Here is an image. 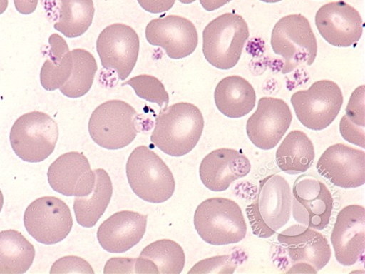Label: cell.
<instances>
[{
    "mask_svg": "<svg viewBox=\"0 0 365 274\" xmlns=\"http://www.w3.org/2000/svg\"><path fill=\"white\" fill-rule=\"evenodd\" d=\"M203 128L200 110L190 103L180 102L160 111L151 141L165 154L180 157L195 148Z\"/></svg>",
    "mask_w": 365,
    "mask_h": 274,
    "instance_id": "6da1fadb",
    "label": "cell"
},
{
    "mask_svg": "<svg viewBox=\"0 0 365 274\" xmlns=\"http://www.w3.org/2000/svg\"><path fill=\"white\" fill-rule=\"evenodd\" d=\"M194 226L203 241L212 245L237 244L246 237L247 230L240 206L223 198L201 203L194 214Z\"/></svg>",
    "mask_w": 365,
    "mask_h": 274,
    "instance_id": "7a4b0ae2",
    "label": "cell"
},
{
    "mask_svg": "<svg viewBox=\"0 0 365 274\" xmlns=\"http://www.w3.org/2000/svg\"><path fill=\"white\" fill-rule=\"evenodd\" d=\"M127 176L133 191L142 200L161 203L173 197V173L154 151L145 146L135 148L127 163Z\"/></svg>",
    "mask_w": 365,
    "mask_h": 274,
    "instance_id": "3957f363",
    "label": "cell"
},
{
    "mask_svg": "<svg viewBox=\"0 0 365 274\" xmlns=\"http://www.w3.org/2000/svg\"><path fill=\"white\" fill-rule=\"evenodd\" d=\"M250 37L246 21L236 14H225L209 23L202 33L205 60L220 70L235 67Z\"/></svg>",
    "mask_w": 365,
    "mask_h": 274,
    "instance_id": "277c9868",
    "label": "cell"
},
{
    "mask_svg": "<svg viewBox=\"0 0 365 274\" xmlns=\"http://www.w3.org/2000/svg\"><path fill=\"white\" fill-rule=\"evenodd\" d=\"M272 49L282 57V74L302 65L312 66L317 54V43L309 21L301 14L282 18L274 26Z\"/></svg>",
    "mask_w": 365,
    "mask_h": 274,
    "instance_id": "5b68a950",
    "label": "cell"
},
{
    "mask_svg": "<svg viewBox=\"0 0 365 274\" xmlns=\"http://www.w3.org/2000/svg\"><path fill=\"white\" fill-rule=\"evenodd\" d=\"M59 128L48 114L32 111L23 114L10 131V143L14 153L28 163H41L54 151Z\"/></svg>",
    "mask_w": 365,
    "mask_h": 274,
    "instance_id": "8992f818",
    "label": "cell"
},
{
    "mask_svg": "<svg viewBox=\"0 0 365 274\" xmlns=\"http://www.w3.org/2000/svg\"><path fill=\"white\" fill-rule=\"evenodd\" d=\"M137 117L138 114L128 103L108 101L91 113L88 132L99 146L109 151L120 150L135 139L138 133Z\"/></svg>",
    "mask_w": 365,
    "mask_h": 274,
    "instance_id": "52a82bcc",
    "label": "cell"
},
{
    "mask_svg": "<svg viewBox=\"0 0 365 274\" xmlns=\"http://www.w3.org/2000/svg\"><path fill=\"white\" fill-rule=\"evenodd\" d=\"M291 102L297 118L306 128L323 131L337 118L344 96L336 83L319 80L307 90L296 91Z\"/></svg>",
    "mask_w": 365,
    "mask_h": 274,
    "instance_id": "ba28073f",
    "label": "cell"
},
{
    "mask_svg": "<svg viewBox=\"0 0 365 274\" xmlns=\"http://www.w3.org/2000/svg\"><path fill=\"white\" fill-rule=\"evenodd\" d=\"M24 225L37 242L51 245L62 242L71 233L73 220L65 202L55 197H43L29 206Z\"/></svg>",
    "mask_w": 365,
    "mask_h": 274,
    "instance_id": "9c48e42d",
    "label": "cell"
},
{
    "mask_svg": "<svg viewBox=\"0 0 365 274\" xmlns=\"http://www.w3.org/2000/svg\"><path fill=\"white\" fill-rule=\"evenodd\" d=\"M292 191L295 221L315 230H324L334 210V198L327 187L317 178L303 175L295 180Z\"/></svg>",
    "mask_w": 365,
    "mask_h": 274,
    "instance_id": "30bf717a",
    "label": "cell"
},
{
    "mask_svg": "<svg viewBox=\"0 0 365 274\" xmlns=\"http://www.w3.org/2000/svg\"><path fill=\"white\" fill-rule=\"evenodd\" d=\"M96 49L102 66L115 71L123 81L131 74L138 60L140 38L130 26L116 23L101 32Z\"/></svg>",
    "mask_w": 365,
    "mask_h": 274,
    "instance_id": "8fae6325",
    "label": "cell"
},
{
    "mask_svg": "<svg viewBox=\"0 0 365 274\" xmlns=\"http://www.w3.org/2000/svg\"><path fill=\"white\" fill-rule=\"evenodd\" d=\"M292 121V113L282 99L264 97L257 109L247 122L248 138L262 151L275 148L287 133Z\"/></svg>",
    "mask_w": 365,
    "mask_h": 274,
    "instance_id": "7c38bea8",
    "label": "cell"
},
{
    "mask_svg": "<svg viewBox=\"0 0 365 274\" xmlns=\"http://www.w3.org/2000/svg\"><path fill=\"white\" fill-rule=\"evenodd\" d=\"M148 43L163 49L171 59H185L197 49L198 32L193 23L179 16H166L152 20L146 26Z\"/></svg>",
    "mask_w": 365,
    "mask_h": 274,
    "instance_id": "4fadbf2b",
    "label": "cell"
},
{
    "mask_svg": "<svg viewBox=\"0 0 365 274\" xmlns=\"http://www.w3.org/2000/svg\"><path fill=\"white\" fill-rule=\"evenodd\" d=\"M315 24L323 39L339 48L356 44L363 33V20L359 11L344 1L332 2L319 8Z\"/></svg>",
    "mask_w": 365,
    "mask_h": 274,
    "instance_id": "5bb4252c",
    "label": "cell"
},
{
    "mask_svg": "<svg viewBox=\"0 0 365 274\" xmlns=\"http://www.w3.org/2000/svg\"><path fill=\"white\" fill-rule=\"evenodd\" d=\"M316 168L319 175L341 188H356L365 183V153L346 144L327 148Z\"/></svg>",
    "mask_w": 365,
    "mask_h": 274,
    "instance_id": "9a60e30c",
    "label": "cell"
},
{
    "mask_svg": "<svg viewBox=\"0 0 365 274\" xmlns=\"http://www.w3.org/2000/svg\"><path fill=\"white\" fill-rule=\"evenodd\" d=\"M335 256L340 265L351 266L363 257L365 249V209L349 205L337 215L331 234Z\"/></svg>",
    "mask_w": 365,
    "mask_h": 274,
    "instance_id": "2e32d148",
    "label": "cell"
},
{
    "mask_svg": "<svg viewBox=\"0 0 365 274\" xmlns=\"http://www.w3.org/2000/svg\"><path fill=\"white\" fill-rule=\"evenodd\" d=\"M293 265H307L317 272L329 262L331 248L327 238L309 227L294 225L278 235Z\"/></svg>",
    "mask_w": 365,
    "mask_h": 274,
    "instance_id": "e0dca14e",
    "label": "cell"
},
{
    "mask_svg": "<svg viewBox=\"0 0 365 274\" xmlns=\"http://www.w3.org/2000/svg\"><path fill=\"white\" fill-rule=\"evenodd\" d=\"M48 177L52 189L67 197L87 196L96 183V175L88 158L78 152L56 158L49 167Z\"/></svg>",
    "mask_w": 365,
    "mask_h": 274,
    "instance_id": "ac0fdd59",
    "label": "cell"
},
{
    "mask_svg": "<svg viewBox=\"0 0 365 274\" xmlns=\"http://www.w3.org/2000/svg\"><path fill=\"white\" fill-rule=\"evenodd\" d=\"M250 160L233 148H219L205 156L200 166L203 185L212 191L228 189L232 183L246 177L250 171Z\"/></svg>",
    "mask_w": 365,
    "mask_h": 274,
    "instance_id": "d6986e66",
    "label": "cell"
},
{
    "mask_svg": "<svg viewBox=\"0 0 365 274\" xmlns=\"http://www.w3.org/2000/svg\"><path fill=\"white\" fill-rule=\"evenodd\" d=\"M148 215L125 210L113 214L98 228L97 238L109 253L120 254L130 250L143 238Z\"/></svg>",
    "mask_w": 365,
    "mask_h": 274,
    "instance_id": "ffe728a7",
    "label": "cell"
},
{
    "mask_svg": "<svg viewBox=\"0 0 365 274\" xmlns=\"http://www.w3.org/2000/svg\"><path fill=\"white\" fill-rule=\"evenodd\" d=\"M262 221L274 232L291 218L292 194L289 182L279 175H272L259 181L255 201Z\"/></svg>",
    "mask_w": 365,
    "mask_h": 274,
    "instance_id": "44dd1931",
    "label": "cell"
},
{
    "mask_svg": "<svg viewBox=\"0 0 365 274\" xmlns=\"http://www.w3.org/2000/svg\"><path fill=\"white\" fill-rule=\"evenodd\" d=\"M214 98L217 108L225 116L241 118L255 108L257 95L254 87L245 78L231 76L222 79L217 85Z\"/></svg>",
    "mask_w": 365,
    "mask_h": 274,
    "instance_id": "7402d4cb",
    "label": "cell"
},
{
    "mask_svg": "<svg viewBox=\"0 0 365 274\" xmlns=\"http://www.w3.org/2000/svg\"><path fill=\"white\" fill-rule=\"evenodd\" d=\"M95 186L88 196L76 197L73 209L77 223L85 228L96 225L106 211L113 196V185L107 171L96 169Z\"/></svg>",
    "mask_w": 365,
    "mask_h": 274,
    "instance_id": "603a6c76",
    "label": "cell"
},
{
    "mask_svg": "<svg viewBox=\"0 0 365 274\" xmlns=\"http://www.w3.org/2000/svg\"><path fill=\"white\" fill-rule=\"evenodd\" d=\"M315 158L314 146L301 131L290 132L282 142L276 153L277 163L285 173H304L311 168Z\"/></svg>",
    "mask_w": 365,
    "mask_h": 274,
    "instance_id": "cb8c5ba5",
    "label": "cell"
},
{
    "mask_svg": "<svg viewBox=\"0 0 365 274\" xmlns=\"http://www.w3.org/2000/svg\"><path fill=\"white\" fill-rule=\"evenodd\" d=\"M36 258V249L16 230L0 232V274L27 272Z\"/></svg>",
    "mask_w": 365,
    "mask_h": 274,
    "instance_id": "d4e9b609",
    "label": "cell"
},
{
    "mask_svg": "<svg viewBox=\"0 0 365 274\" xmlns=\"http://www.w3.org/2000/svg\"><path fill=\"white\" fill-rule=\"evenodd\" d=\"M49 59L42 66L40 74L42 87L49 91L60 89L70 78L73 56L66 41L58 34L49 38Z\"/></svg>",
    "mask_w": 365,
    "mask_h": 274,
    "instance_id": "484cf974",
    "label": "cell"
},
{
    "mask_svg": "<svg viewBox=\"0 0 365 274\" xmlns=\"http://www.w3.org/2000/svg\"><path fill=\"white\" fill-rule=\"evenodd\" d=\"M60 16L54 29L68 39L82 36L95 16L93 0H60Z\"/></svg>",
    "mask_w": 365,
    "mask_h": 274,
    "instance_id": "4316f807",
    "label": "cell"
},
{
    "mask_svg": "<svg viewBox=\"0 0 365 274\" xmlns=\"http://www.w3.org/2000/svg\"><path fill=\"white\" fill-rule=\"evenodd\" d=\"M71 54L73 61L72 73L60 90L67 98H78L86 95L93 86L98 64L94 56L84 49H74Z\"/></svg>",
    "mask_w": 365,
    "mask_h": 274,
    "instance_id": "83f0119b",
    "label": "cell"
},
{
    "mask_svg": "<svg viewBox=\"0 0 365 274\" xmlns=\"http://www.w3.org/2000/svg\"><path fill=\"white\" fill-rule=\"evenodd\" d=\"M141 258L153 263L158 273L180 274L185 268L186 257L184 250L173 240H158L145 247Z\"/></svg>",
    "mask_w": 365,
    "mask_h": 274,
    "instance_id": "f1b7e54d",
    "label": "cell"
},
{
    "mask_svg": "<svg viewBox=\"0 0 365 274\" xmlns=\"http://www.w3.org/2000/svg\"><path fill=\"white\" fill-rule=\"evenodd\" d=\"M364 86L357 88L351 94L346 109V116L339 123L344 139L364 148L365 106Z\"/></svg>",
    "mask_w": 365,
    "mask_h": 274,
    "instance_id": "f546056e",
    "label": "cell"
},
{
    "mask_svg": "<svg viewBox=\"0 0 365 274\" xmlns=\"http://www.w3.org/2000/svg\"><path fill=\"white\" fill-rule=\"evenodd\" d=\"M122 86H130L134 89L137 96L147 101L155 103L161 108H165L168 105L169 96L165 86L155 76H137Z\"/></svg>",
    "mask_w": 365,
    "mask_h": 274,
    "instance_id": "4dcf8cb0",
    "label": "cell"
},
{
    "mask_svg": "<svg viewBox=\"0 0 365 274\" xmlns=\"http://www.w3.org/2000/svg\"><path fill=\"white\" fill-rule=\"evenodd\" d=\"M237 262L233 255L217 256L200 261L188 273H233Z\"/></svg>",
    "mask_w": 365,
    "mask_h": 274,
    "instance_id": "1f68e13d",
    "label": "cell"
},
{
    "mask_svg": "<svg viewBox=\"0 0 365 274\" xmlns=\"http://www.w3.org/2000/svg\"><path fill=\"white\" fill-rule=\"evenodd\" d=\"M53 273H91L95 272L88 263L78 257L67 256L57 260L53 265L51 272Z\"/></svg>",
    "mask_w": 365,
    "mask_h": 274,
    "instance_id": "d6a6232c",
    "label": "cell"
},
{
    "mask_svg": "<svg viewBox=\"0 0 365 274\" xmlns=\"http://www.w3.org/2000/svg\"><path fill=\"white\" fill-rule=\"evenodd\" d=\"M246 213L255 235L261 238H269L276 234V232L271 230L262 221L255 201L247 206Z\"/></svg>",
    "mask_w": 365,
    "mask_h": 274,
    "instance_id": "836d02e7",
    "label": "cell"
},
{
    "mask_svg": "<svg viewBox=\"0 0 365 274\" xmlns=\"http://www.w3.org/2000/svg\"><path fill=\"white\" fill-rule=\"evenodd\" d=\"M107 273H138L137 258H114L110 259L105 267Z\"/></svg>",
    "mask_w": 365,
    "mask_h": 274,
    "instance_id": "e575fe53",
    "label": "cell"
},
{
    "mask_svg": "<svg viewBox=\"0 0 365 274\" xmlns=\"http://www.w3.org/2000/svg\"><path fill=\"white\" fill-rule=\"evenodd\" d=\"M140 6L153 14L165 13L175 4L176 0H137Z\"/></svg>",
    "mask_w": 365,
    "mask_h": 274,
    "instance_id": "d590c367",
    "label": "cell"
},
{
    "mask_svg": "<svg viewBox=\"0 0 365 274\" xmlns=\"http://www.w3.org/2000/svg\"><path fill=\"white\" fill-rule=\"evenodd\" d=\"M39 0H14L16 10L22 15H30L36 10Z\"/></svg>",
    "mask_w": 365,
    "mask_h": 274,
    "instance_id": "8d00e7d4",
    "label": "cell"
},
{
    "mask_svg": "<svg viewBox=\"0 0 365 274\" xmlns=\"http://www.w3.org/2000/svg\"><path fill=\"white\" fill-rule=\"evenodd\" d=\"M205 10L212 11L232 1V0H200Z\"/></svg>",
    "mask_w": 365,
    "mask_h": 274,
    "instance_id": "74e56055",
    "label": "cell"
},
{
    "mask_svg": "<svg viewBox=\"0 0 365 274\" xmlns=\"http://www.w3.org/2000/svg\"><path fill=\"white\" fill-rule=\"evenodd\" d=\"M9 0H0V15L5 13L8 8Z\"/></svg>",
    "mask_w": 365,
    "mask_h": 274,
    "instance_id": "f35d334b",
    "label": "cell"
},
{
    "mask_svg": "<svg viewBox=\"0 0 365 274\" xmlns=\"http://www.w3.org/2000/svg\"><path fill=\"white\" fill-rule=\"evenodd\" d=\"M4 203V194L1 191V190H0V213H1V210L3 209Z\"/></svg>",
    "mask_w": 365,
    "mask_h": 274,
    "instance_id": "ab89813d",
    "label": "cell"
},
{
    "mask_svg": "<svg viewBox=\"0 0 365 274\" xmlns=\"http://www.w3.org/2000/svg\"><path fill=\"white\" fill-rule=\"evenodd\" d=\"M260 1L267 4H276L282 1V0H260Z\"/></svg>",
    "mask_w": 365,
    "mask_h": 274,
    "instance_id": "60d3db41",
    "label": "cell"
},
{
    "mask_svg": "<svg viewBox=\"0 0 365 274\" xmlns=\"http://www.w3.org/2000/svg\"><path fill=\"white\" fill-rule=\"evenodd\" d=\"M182 4H190L196 1V0H178Z\"/></svg>",
    "mask_w": 365,
    "mask_h": 274,
    "instance_id": "b9f144b4",
    "label": "cell"
}]
</instances>
